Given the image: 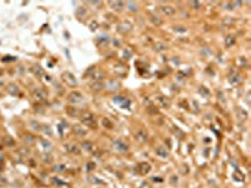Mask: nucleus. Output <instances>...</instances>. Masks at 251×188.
Returning a JSON list of instances; mask_svg holds the SVG:
<instances>
[{
  "instance_id": "f257e3e1",
  "label": "nucleus",
  "mask_w": 251,
  "mask_h": 188,
  "mask_svg": "<svg viewBox=\"0 0 251 188\" xmlns=\"http://www.w3.org/2000/svg\"><path fill=\"white\" fill-rule=\"evenodd\" d=\"M79 118L82 120V123L86 124L88 128H97V119L94 118V115L91 112H87V110L82 112Z\"/></svg>"
},
{
  "instance_id": "f03ea898",
  "label": "nucleus",
  "mask_w": 251,
  "mask_h": 188,
  "mask_svg": "<svg viewBox=\"0 0 251 188\" xmlns=\"http://www.w3.org/2000/svg\"><path fill=\"white\" fill-rule=\"evenodd\" d=\"M68 100L73 104H78V103L83 102V94L79 92H71L68 94Z\"/></svg>"
},
{
  "instance_id": "7ed1b4c3",
  "label": "nucleus",
  "mask_w": 251,
  "mask_h": 188,
  "mask_svg": "<svg viewBox=\"0 0 251 188\" xmlns=\"http://www.w3.org/2000/svg\"><path fill=\"white\" fill-rule=\"evenodd\" d=\"M113 147H114L116 150H117V152H119V153H127L128 149H129L128 144L126 143V142H123V140H121V139L116 140L114 144H113Z\"/></svg>"
},
{
  "instance_id": "20e7f679",
  "label": "nucleus",
  "mask_w": 251,
  "mask_h": 188,
  "mask_svg": "<svg viewBox=\"0 0 251 188\" xmlns=\"http://www.w3.org/2000/svg\"><path fill=\"white\" fill-rule=\"evenodd\" d=\"M63 80L71 87H76L77 85V79L71 72H64L63 73Z\"/></svg>"
},
{
  "instance_id": "39448f33",
  "label": "nucleus",
  "mask_w": 251,
  "mask_h": 188,
  "mask_svg": "<svg viewBox=\"0 0 251 188\" xmlns=\"http://www.w3.org/2000/svg\"><path fill=\"white\" fill-rule=\"evenodd\" d=\"M150 171H151V164L147 163V162H142V163H139L137 166V172L139 173V174H142V176L150 173Z\"/></svg>"
},
{
  "instance_id": "423d86ee",
  "label": "nucleus",
  "mask_w": 251,
  "mask_h": 188,
  "mask_svg": "<svg viewBox=\"0 0 251 188\" xmlns=\"http://www.w3.org/2000/svg\"><path fill=\"white\" fill-rule=\"evenodd\" d=\"M136 138H137L138 142L145 143V142H147V140H148V133L143 128H141V129H138L136 132Z\"/></svg>"
},
{
  "instance_id": "0eeeda50",
  "label": "nucleus",
  "mask_w": 251,
  "mask_h": 188,
  "mask_svg": "<svg viewBox=\"0 0 251 188\" xmlns=\"http://www.w3.org/2000/svg\"><path fill=\"white\" fill-rule=\"evenodd\" d=\"M104 77V73L101 72V70H96V69H92L91 72V79L93 82H101Z\"/></svg>"
},
{
  "instance_id": "6e6552de",
  "label": "nucleus",
  "mask_w": 251,
  "mask_h": 188,
  "mask_svg": "<svg viewBox=\"0 0 251 188\" xmlns=\"http://www.w3.org/2000/svg\"><path fill=\"white\" fill-rule=\"evenodd\" d=\"M156 102L158 103V105L161 108H168L170 104H171L170 99H168V98H166L165 95H158V97L156 98Z\"/></svg>"
},
{
  "instance_id": "1a4fd4ad",
  "label": "nucleus",
  "mask_w": 251,
  "mask_h": 188,
  "mask_svg": "<svg viewBox=\"0 0 251 188\" xmlns=\"http://www.w3.org/2000/svg\"><path fill=\"white\" fill-rule=\"evenodd\" d=\"M161 11L167 16H172V15H175V13H176L175 8L171 6V5H162L161 6Z\"/></svg>"
},
{
  "instance_id": "9d476101",
  "label": "nucleus",
  "mask_w": 251,
  "mask_h": 188,
  "mask_svg": "<svg viewBox=\"0 0 251 188\" xmlns=\"http://www.w3.org/2000/svg\"><path fill=\"white\" fill-rule=\"evenodd\" d=\"M34 97L36 98V99H39V100H43L46 98V90L43 88H36L35 90H34Z\"/></svg>"
},
{
  "instance_id": "9b49d317",
  "label": "nucleus",
  "mask_w": 251,
  "mask_h": 188,
  "mask_svg": "<svg viewBox=\"0 0 251 188\" xmlns=\"http://www.w3.org/2000/svg\"><path fill=\"white\" fill-rule=\"evenodd\" d=\"M118 30H119L121 33H128V31H131V30H132V24H131V23H128V21L121 23Z\"/></svg>"
},
{
  "instance_id": "f8f14e48",
  "label": "nucleus",
  "mask_w": 251,
  "mask_h": 188,
  "mask_svg": "<svg viewBox=\"0 0 251 188\" xmlns=\"http://www.w3.org/2000/svg\"><path fill=\"white\" fill-rule=\"evenodd\" d=\"M66 148L68 152H71L73 154H78V153H81V148H79V145H77V144H74V143H68L66 145Z\"/></svg>"
},
{
  "instance_id": "ddd939ff",
  "label": "nucleus",
  "mask_w": 251,
  "mask_h": 188,
  "mask_svg": "<svg viewBox=\"0 0 251 188\" xmlns=\"http://www.w3.org/2000/svg\"><path fill=\"white\" fill-rule=\"evenodd\" d=\"M73 132H74V134L78 135V137H84V135L87 134V129H84L83 127H79V125H74L73 127Z\"/></svg>"
},
{
  "instance_id": "4468645a",
  "label": "nucleus",
  "mask_w": 251,
  "mask_h": 188,
  "mask_svg": "<svg viewBox=\"0 0 251 188\" xmlns=\"http://www.w3.org/2000/svg\"><path fill=\"white\" fill-rule=\"evenodd\" d=\"M119 87H121L119 83L116 82V80H111V82H108V84H107V85H104V88H107L109 92H116V90H118Z\"/></svg>"
},
{
  "instance_id": "2eb2a0df",
  "label": "nucleus",
  "mask_w": 251,
  "mask_h": 188,
  "mask_svg": "<svg viewBox=\"0 0 251 188\" xmlns=\"http://www.w3.org/2000/svg\"><path fill=\"white\" fill-rule=\"evenodd\" d=\"M109 6L116 11H119V10H122L123 9L124 3L123 1H109Z\"/></svg>"
},
{
  "instance_id": "dca6fc26",
  "label": "nucleus",
  "mask_w": 251,
  "mask_h": 188,
  "mask_svg": "<svg viewBox=\"0 0 251 188\" xmlns=\"http://www.w3.org/2000/svg\"><path fill=\"white\" fill-rule=\"evenodd\" d=\"M91 89L94 92H101L102 89H104V83L103 82H93L91 84Z\"/></svg>"
},
{
  "instance_id": "f3484780",
  "label": "nucleus",
  "mask_w": 251,
  "mask_h": 188,
  "mask_svg": "<svg viewBox=\"0 0 251 188\" xmlns=\"http://www.w3.org/2000/svg\"><path fill=\"white\" fill-rule=\"evenodd\" d=\"M156 153L158 154L160 157H162V158H167V157H168V150H167V148L163 147V145H161V147L157 148L156 149Z\"/></svg>"
},
{
  "instance_id": "a211bd4d",
  "label": "nucleus",
  "mask_w": 251,
  "mask_h": 188,
  "mask_svg": "<svg viewBox=\"0 0 251 188\" xmlns=\"http://www.w3.org/2000/svg\"><path fill=\"white\" fill-rule=\"evenodd\" d=\"M67 113H68V115H71L73 117V118H78V117L81 115V110H78L77 108H68L67 109Z\"/></svg>"
},
{
  "instance_id": "6ab92c4d",
  "label": "nucleus",
  "mask_w": 251,
  "mask_h": 188,
  "mask_svg": "<svg viewBox=\"0 0 251 188\" xmlns=\"http://www.w3.org/2000/svg\"><path fill=\"white\" fill-rule=\"evenodd\" d=\"M236 114H237V118L240 119V120H246L247 119V113H246L244 109H241V108H237L236 109Z\"/></svg>"
},
{
  "instance_id": "aec40b11",
  "label": "nucleus",
  "mask_w": 251,
  "mask_h": 188,
  "mask_svg": "<svg viewBox=\"0 0 251 188\" xmlns=\"http://www.w3.org/2000/svg\"><path fill=\"white\" fill-rule=\"evenodd\" d=\"M82 147L84 148L87 152H91V153H94V152H96L94 145H93L91 142H83V143H82Z\"/></svg>"
},
{
  "instance_id": "412c9836",
  "label": "nucleus",
  "mask_w": 251,
  "mask_h": 188,
  "mask_svg": "<svg viewBox=\"0 0 251 188\" xmlns=\"http://www.w3.org/2000/svg\"><path fill=\"white\" fill-rule=\"evenodd\" d=\"M241 82V78H240V75L237 73H234L230 77V83L231 84H239Z\"/></svg>"
},
{
  "instance_id": "4be33fe9",
  "label": "nucleus",
  "mask_w": 251,
  "mask_h": 188,
  "mask_svg": "<svg viewBox=\"0 0 251 188\" xmlns=\"http://www.w3.org/2000/svg\"><path fill=\"white\" fill-rule=\"evenodd\" d=\"M102 125H103L104 128H107V129H112L113 128V123L108 118H103V119H102Z\"/></svg>"
},
{
  "instance_id": "5701e85b",
  "label": "nucleus",
  "mask_w": 251,
  "mask_h": 188,
  "mask_svg": "<svg viewBox=\"0 0 251 188\" xmlns=\"http://www.w3.org/2000/svg\"><path fill=\"white\" fill-rule=\"evenodd\" d=\"M8 92L10 93V94H13V95H16V94H19V89H18V87L15 85V84H10V85H9Z\"/></svg>"
},
{
  "instance_id": "b1692460",
  "label": "nucleus",
  "mask_w": 251,
  "mask_h": 188,
  "mask_svg": "<svg viewBox=\"0 0 251 188\" xmlns=\"http://www.w3.org/2000/svg\"><path fill=\"white\" fill-rule=\"evenodd\" d=\"M150 21H151V23H153L155 25H161V24H162L161 18L156 16V15H151V16H150Z\"/></svg>"
},
{
  "instance_id": "393cba45",
  "label": "nucleus",
  "mask_w": 251,
  "mask_h": 188,
  "mask_svg": "<svg viewBox=\"0 0 251 188\" xmlns=\"http://www.w3.org/2000/svg\"><path fill=\"white\" fill-rule=\"evenodd\" d=\"M132 55H133V51H132L131 49H129V48H126V49L123 50V58H124L126 60H128Z\"/></svg>"
},
{
  "instance_id": "a878e982",
  "label": "nucleus",
  "mask_w": 251,
  "mask_h": 188,
  "mask_svg": "<svg viewBox=\"0 0 251 188\" xmlns=\"http://www.w3.org/2000/svg\"><path fill=\"white\" fill-rule=\"evenodd\" d=\"M225 44H226V46H231V45H234L235 44V38L232 36V35H229L225 39Z\"/></svg>"
},
{
  "instance_id": "bb28decb",
  "label": "nucleus",
  "mask_w": 251,
  "mask_h": 188,
  "mask_svg": "<svg viewBox=\"0 0 251 188\" xmlns=\"http://www.w3.org/2000/svg\"><path fill=\"white\" fill-rule=\"evenodd\" d=\"M127 6H128V9H129L131 11H137V10H138L137 3H134V1H129V3H127Z\"/></svg>"
},
{
  "instance_id": "cd10ccee",
  "label": "nucleus",
  "mask_w": 251,
  "mask_h": 188,
  "mask_svg": "<svg viewBox=\"0 0 251 188\" xmlns=\"http://www.w3.org/2000/svg\"><path fill=\"white\" fill-rule=\"evenodd\" d=\"M234 178H235L236 181H244V174L240 171H236L234 173Z\"/></svg>"
},
{
  "instance_id": "c85d7f7f",
  "label": "nucleus",
  "mask_w": 251,
  "mask_h": 188,
  "mask_svg": "<svg viewBox=\"0 0 251 188\" xmlns=\"http://www.w3.org/2000/svg\"><path fill=\"white\" fill-rule=\"evenodd\" d=\"M155 49L157 51H162V50L166 49V45L163 43H157V44H155Z\"/></svg>"
},
{
  "instance_id": "c756f323",
  "label": "nucleus",
  "mask_w": 251,
  "mask_h": 188,
  "mask_svg": "<svg viewBox=\"0 0 251 188\" xmlns=\"http://www.w3.org/2000/svg\"><path fill=\"white\" fill-rule=\"evenodd\" d=\"M43 161H44L45 163H48V164H49V163H52V162H53V157H52V156H49V154H44V156H43Z\"/></svg>"
},
{
  "instance_id": "7c9ffc66",
  "label": "nucleus",
  "mask_w": 251,
  "mask_h": 188,
  "mask_svg": "<svg viewBox=\"0 0 251 188\" xmlns=\"http://www.w3.org/2000/svg\"><path fill=\"white\" fill-rule=\"evenodd\" d=\"M198 93H200V94H203V95H206V97L210 95V92H208L206 88H203V87H201V88L198 89Z\"/></svg>"
},
{
  "instance_id": "2f4dec72",
  "label": "nucleus",
  "mask_w": 251,
  "mask_h": 188,
  "mask_svg": "<svg viewBox=\"0 0 251 188\" xmlns=\"http://www.w3.org/2000/svg\"><path fill=\"white\" fill-rule=\"evenodd\" d=\"M89 28H91V30H97V28H98V23H97L96 20H92L91 21V24H89Z\"/></svg>"
},
{
  "instance_id": "473e14b6",
  "label": "nucleus",
  "mask_w": 251,
  "mask_h": 188,
  "mask_svg": "<svg viewBox=\"0 0 251 188\" xmlns=\"http://www.w3.org/2000/svg\"><path fill=\"white\" fill-rule=\"evenodd\" d=\"M124 99H126L124 97H116V98H113V100H114L116 103H117V104H119V105L124 102Z\"/></svg>"
},
{
  "instance_id": "72a5a7b5",
  "label": "nucleus",
  "mask_w": 251,
  "mask_h": 188,
  "mask_svg": "<svg viewBox=\"0 0 251 188\" xmlns=\"http://www.w3.org/2000/svg\"><path fill=\"white\" fill-rule=\"evenodd\" d=\"M129 105H131V100L127 99V98H126L124 102L122 103V104H121V107H122V108H126V109H127V108H128Z\"/></svg>"
},
{
  "instance_id": "f704fd0d",
  "label": "nucleus",
  "mask_w": 251,
  "mask_h": 188,
  "mask_svg": "<svg viewBox=\"0 0 251 188\" xmlns=\"http://www.w3.org/2000/svg\"><path fill=\"white\" fill-rule=\"evenodd\" d=\"M40 143L43 144L44 149H50V148H52V144H50L49 142H46V140H40Z\"/></svg>"
},
{
  "instance_id": "c9c22d12",
  "label": "nucleus",
  "mask_w": 251,
  "mask_h": 188,
  "mask_svg": "<svg viewBox=\"0 0 251 188\" xmlns=\"http://www.w3.org/2000/svg\"><path fill=\"white\" fill-rule=\"evenodd\" d=\"M94 167H96V164L93 163V162H89V163L87 164V171L91 172V171H93V169H94Z\"/></svg>"
},
{
  "instance_id": "e433bc0d",
  "label": "nucleus",
  "mask_w": 251,
  "mask_h": 188,
  "mask_svg": "<svg viewBox=\"0 0 251 188\" xmlns=\"http://www.w3.org/2000/svg\"><path fill=\"white\" fill-rule=\"evenodd\" d=\"M34 72L36 73V75H38V77H40V75L44 74V72H43V70H41L39 67H35V68H34Z\"/></svg>"
},
{
  "instance_id": "4c0bfd02",
  "label": "nucleus",
  "mask_w": 251,
  "mask_h": 188,
  "mask_svg": "<svg viewBox=\"0 0 251 188\" xmlns=\"http://www.w3.org/2000/svg\"><path fill=\"white\" fill-rule=\"evenodd\" d=\"M148 112H150L151 114H157V113H158V109H156L155 107H148Z\"/></svg>"
},
{
  "instance_id": "58836bf2",
  "label": "nucleus",
  "mask_w": 251,
  "mask_h": 188,
  "mask_svg": "<svg viewBox=\"0 0 251 188\" xmlns=\"http://www.w3.org/2000/svg\"><path fill=\"white\" fill-rule=\"evenodd\" d=\"M191 5L195 9H198V8H201V3H198V1H191Z\"/></svg>"
},
{
  "instance_id": "ea45409f",
  "label": "nucleus",
  "mask_w": 251,
  "mask_h": 188,
  "mask_svg": "<svg viewBox=\"0 0 251 188\" xmlns=\"http://www.w3.org/2000/svg\"><path fill=\"white\" fill-rule=\"evenodd\" d=\"M139 188H151V184L148 182H142L141 186H139Z\"/></svg>"
},
{
  "instance_id": "a19ab883",
  "label": "nucleus",
  "mask_w": 251,
  "mask_h": 188,
  "mask_svg": "<svg viewBox=\"0 0 251 188\" xmlns=\"http://www.w3.org/2000/svg\"><path fill=\"white\" fill-rule=\"evenodd\" d=\"M54 171L55 172H64V166H55Z\"/></svg>"
},
{
  "instance_id": "79ce46f5",
  "label": "nucleus",
  "mask_w": 251,
  "mask_h": 188,
  "mask_svg": "<svg viewBox=\"0 0 251 188\" xmlns=\"http://www.w3.org/2000/svg\"><path fill=\"white\" fill-rule=\"evenodd\" d=\"M92 183H102V181L99 179H96V177H91V179H89Z\"/></svg>"
},
{
  "instance_id": "37998d69",
  "label": "nucleus",
  "mask_w": 251,
  "mask_h": 188,
  "mask_svg": "<svg viewBox=\"0 0 251 188\" xmlns=\"http://www.w3.org/2000/svg\"><path fill=\"white\" fill-rule=\"evenodd\" d=\"M175 30H176V31H185L186 29H185L183 26H176V28H175Z\"/></svg>"
},
{
  "instance_id": "c03bdc74",
  "label": "nucleus",
  "mask_w": 251,
  "mask_h": 188,
  "mask_svg": "<svg viewBox=\"0 0 251 188\" xmlns=\"http://www.w3.org/2000/svg\"><path fill=\"white\" fill-rule=\"evenodd\" d=\"M155 181H156V182H162V178H161V179H160L158 177H155Z\"/></svg>"
},
{
  "instance_id": "a18cd8bd",
  "label": "nucleus",
  "mask_w": 251,
  "mask_h": 188,
  "mask_svg": "<svg viewBox=\"0 0 251 188\" xmlns=\"http://www.w3.org/2000/svg\"><path fill=\"white\" fill-rule=\"evenodd\" d=\"M1 157H3V156H1V153H0V161H1Z\"/></svg>"
},
{
  "instance_id": "49530a36",
  "label": "nucleus",
  "mask_w": 251,
  "mask_h": 188,
  "mask_svg": "<svg viewBox=\"0 0 251 188\" xmlns=\"http://www.w3.org/2000/svg\"><path fill=\"white\" fill-rule=\"evenodd\" d=\"M0 169H1V166H0Z\"/></svg>"
}]
</instances>
